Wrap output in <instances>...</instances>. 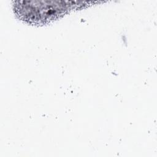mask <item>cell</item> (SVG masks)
Listing matches in <instances>:
<instances>
[{
	"label": "cell",
	"mask_w": 157,
	"mask_h": 157,
	"mask_svg": "<svg viewBox=\"0 0 157 157\" xmlns=\"http://www.w3.org/2000/svg\"><path fill=\"white\" fill-rule=\"evenodd\" d=\"M16 5L17 15L31 24L43 25L56 20L68 10L69 5L56 1H23Z\"/></svg>",
	"instance_id": "6da1fadb"
}]
</instances>
